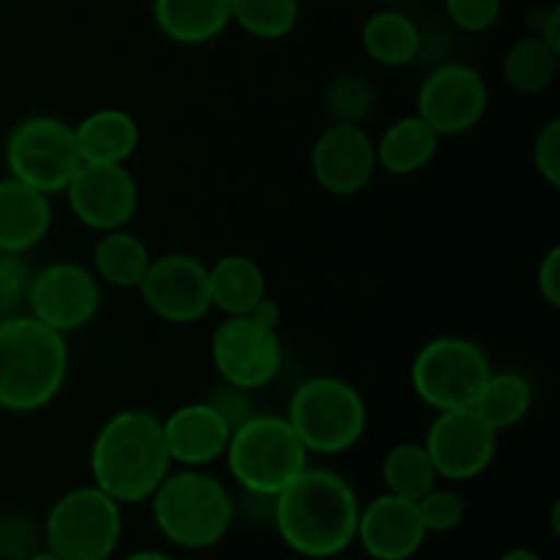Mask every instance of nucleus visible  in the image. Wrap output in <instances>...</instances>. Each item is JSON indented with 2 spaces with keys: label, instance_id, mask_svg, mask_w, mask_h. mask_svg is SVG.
Here are the masks:
<instances>
[{
  "label": "nucleus",
  "instance_id": "nucleus-1",
  "mask_svg": "<svg viewBox=\"0 0 560 560\" xmlns=\"http://www.w3.org/2000/svg\"><path fill=\"white\" fill-rule=\"evenodd\" d=\"M359 512V495L342 474L310 465L271 503L279 539L312 560L337 558L353 545Z\"/></svg>",
  "mask_w": 560,
  "mask_h": 560
},
{
  "label": "nucleus",
  "instance_id": "nucleus-2",
  "mask_svg": "<svg viewBox=\"0 0 560 560\" xmlns=\"http://www.w3.org/2000/svg\"><path fill=\"white\" fill-rule=\"evenodd\" d=\"M170 470L173 459L156 413L126 408L98 427L91 446V485L120 506L148 501Z\"/></svg>",
  "mask_w": 560,
  "mask_h": 560
},
{
  "label": "nucleus",
  "instance_id": "nucleus-3",
  "mask_svg": "<svg viewBox=\"0 0 560 560\" xmlns=\"http://www.w3.org/2000/svg\"><path fill=\"white\" fill-rule=\"evenodd\" d=\"M66 375L69 348L63 334L27 312L0 320V410H44L60 394Z\"/></svg>",
  "mask_w": 560,
  "mask_h": 560
},
{
  "label": "nucleus",
  "instance_id": "nucleus-4",
  "mask_svg": "<svg viewBox=\"0 0 560 560\" xmlns=\"http://www.w3.org/2000/svg\"><path fill=\"white\" fill-rule=\"evenodd\" d=\"M148 501L156 530L180 550H211L233 528V495L202 468L170 470Z\"/></svg>",
  "mask_w": 560,
  "mask_h": 560
},
{
  "label": "nucleus",
  "instance_id": "nucleus-5",
  "mask_svg": "<svg viewBox=\"0 0 560 560\" xmlns=\"http://www.w3.org/2000/svg\"><path fill=\"white\" fill-rule=\"evenodd\" d=\"M224 459L241 490L273 498L310 465V452L284 416L255 413L235 427Z\"/></svg>",
  "mask_w": 560,
  "mask_h": 560
},
{
  "label": "nucleus",
  "instance_id": "nucleus-6",
  "mask_svg": "<svg viewBox=\"0 0 560 560\" xmlns=\"http://www.w3.org/2000/svg\"><path fill=\"white\" fill-rule=\"evenodd\" d=\"M288 424L310 454H345L364 438L366 402L359 388L334 375L301 383L288 402Z\"/></svg>",
  "mask_w": 560,
  "mask_h": 560
},
{
  "label": "nucleus",
  "instance_id": "nucleus-7",
  "mask_svg": "<svg viewBox=\"0 0 560 560\" xmlns=\"http://www.w3.org/2000/svg\"><path fill=\"white\" fill-rule=\"evenodd\" d=\"M124 512L96 485L63 492L44 517L42 539L60 560H107L118 550Z\"/></svg>",
  "mask_w": 560,
  "mask_h": 560
},
{
  "label": "nucleus",
  "instance_id": "nucleus-8",
  "mask_svg": "<svg viewBox=\"0 0 560 560\" xmlns=\"http://www.w3.org/2000/svg\"><path fill=\"white\" fill-rule=\"evenodd\" d=\"M490 372V359L474 339L435 337L416 353L410 383L427 408L443 413L474 408Z\"/></svg>",
  "mask_w": 560,
  "mask_h": 560
},
{
  "label": "nucleus",
  "instance_id": "nucleus-9",
  "mask_svg": "<svg viewBox=\"0 0 560 560\" xmlns=\"http://www.w3.org/2000/svg\"><path fill=\"white\" fill-rule=\"evenodd\" d=\"M3 156L11 178L49 197L63 191L82 164L74 126L52 115L20 120L5 137Z\"/></svg>",
  "mask_w": 560,
  "mask_h": 560
},
{
  "label": "nucleus",
  "instance_id": "nucleus-10",
  "mask_svg": "<svg viewBox=\"0 0 560 560\" xmlns=\"http://www.w3.org/2000/svg\"><path fill=\"white\" fill-rule=\"evenodd\" d=\"M102 306V282L91 268L74 260H58L33 271L27 315L58 334L85 328Z\"/></svg>",
  "mask_w": 560,
  "mask_h": 560
},
{
  "label": "nucleus",
  "instance_id": "nucleus-11",
  "mask_svg": "<svg viewBox=\"0 0 560 560\" xmlns=\"http://www.w3.org/2000/svg\"><path fill=\"white\" fill-rule=\"evenodd\" d=\"M282 339L249 315L224 317L211 337V361L222 383L244 392L268 386L282 370Z\"/></svg>",
  "mask_w": 560,
  "mask_h": 560
},
{
  "label": "nucleus",
  "instance_id": "nucleus-12",
  "mask_svg": "<svg viewBox=\"0 0 560 560\" xmlns=\"http://www.w3.org/2000/svg\"><path fill=\"white\" fill-rule=\"evenodd\" d=\"M490 104V88L479 69L468 63H441L427 74L416 93V115L441 137H457L481 124Z\"/></svg>",
  "mask_w": 560,
  "mask_h": 560
},
{
  "label": "nucleus",
  "instance_id": "nucleus-13",
  "mask_svg": "<svg viewBox=\"0 0 560 560\" xmlns=\"http://www.w3.org/2000/svg\"><path fill=\"white\" fill-rule=\"evenodd\" d=\"M424 448L438 479L470 481L485 474L498 452V432L474 408L443 410L427 430Z\"/></svg>",
  "mask_w": 560,
  "mask_h": 560
},
{
  "label": "nucleus",
  "instance_id": "nucleus-14",
  "mask_svg": "<svg viewBox=\"0 0 560 560\" xmlns=\"http://www.w3.org/2000/svg\"><path fill=\"white\" fill-rule=\"evenodd\" d=\"M137 290L148 310L173 326H191L211 312L208 266L186 252L153 257Z\"/></svg>",
  "mask_w": 560,
  "mask_h": 560
},
{
  "label": "nucleus",
  "instance_id": "nucleus-15",
  "mask_svg": "<svg viewBox=\"0 0 560 560\" xmlns=\"http://www.w3.org/2000/svg\"><path fill=\"white\" fill-rule=\"evenodd\" d=\"M63 195L77 222L96 233L126 228L135 219L137 202H140L137 180L126 170V164L82 162L80 170L71 175Z\"/></svg>",
  "mask_w": 560,
  "mask_h": 560
},
{
  "label": "nucleus",
  "instance_id": "nucleus-16",
  "mask_svg": "<svg viewBox=\"0 0 560 560\" xmlns=\"http://www.w3.org/2000/svg\"><path fill=\"white\" fill-rule=\"evenodd\" d=\"M310 167L328 195L353 197L364 191L375 175V142L361 124H331L317 135Z\"/></svg>",
  "mask_w": 560,
  "mask_h": 560
},
{
  "label": "nucleus",
  "instance_id": "nucleus-17",
  "mask_svg": "<svg viewBox=\"0 0 560 560\" xmlns=\"http://www.w3.org/2000/svg\"><path fill=\"white\" fill-rule=\"evenodd\" d=\"M427 536L416 501L383 492L361 506L355 541L372 560H410Z\"/></svg>",
  "mask_w": 560,
  "mask_h": 560
},
{
  "label": "nucleus",
  "instance_id": "nucleus-18",
  "mask_svg": "<svg viewBox=\"0 0 560 560\" xmlns=\"http://www.w3.org/2000/svg\"><path fill=\"white\" fill-rule=\"evenodd\" d=\"M162 432L170 459L180 468H206L222 459L233 435L228 421L206 399L175 408L167 419H162Z\"/></svg>",
  "mask_w": 560,
  "mask_h": 560
},
{
  "label": "nucleus",
  "instance_id": "nucleus-19",
  "mask_svg": "<svg viewBox=\"0 0 560 560\" xmlns=\"http://www.w3.org/2000/svg\"><path fill=\"white\" fill-rule=\"evenodd\" d=\"M52 228L49 195L16 178H0V252L27 255Z\"/></svg>",
  "mask_w": 560,
  "mask_h": 560
},
{
  "label": "nucleus",
  "instance_id": "nucleus-20",
  "mask_svg": "<svg viewBox=\"0 0 560 560\" xmlns=\"http://www.w3.org/2000/svg\"><path fill=\"white\" fill-rule=\"evenodd\" d=\"M77 148L88 164H126L140 145V126L126 109L102 107L74 126Z\"/></svg>",
  "mask_w": 560,
  "mask_h": 560
},
{
  "label": "nucleus",
  "instance_id": "nucleus-21",
  "mask_svg": "<svg viewBox=\"0 0 560 560\" xmlns=\"http://www.w3.org/2000/svg\"><path fill=\"white\" fill-rule=\"evenodd\" d=\"M151 14L164 38L197 47L230 25V0H153Z\"/></svg>",
  "mask_w": 560,
  "mask_h": 560
},
{
  "label": "nucleus",
  "instance_id": "nucleus-22",
  "mask_svg": "<svg viewBox=\"0 0 560 560\" xmlns=\"http://www.w3.org/2000/svg\"><path fill=\"white\" fill-rule=\"evenodd\" d=\"M438 145L441 135L421 115H405L394 120L375 142L377 167L399 178L416 175L435 159Z\"/></svg>",
  "mask_w": 560,
  "mask_h": 560
},
{
  "label": "nucleus",
  "instance_id": "nucleus-23",
  "mask_svg": "<svg viewBox=\"0 0 560 560\" xmlns=\"http://www.w3.org/2000/svg\"><path fill=\"white\" fill-rule=\"evenodd\" d=\"M211 306L228 317L249 315L266 299V273L252 257L224 255L208 266Z\"/></svg>",
  "mask_w": 560,
  "mask_h": 560
},
{
  "label": "nucleus",
  "instance_id": "nucleus-24",
  "mask_svg": "<svg viewBox=\"0 0 560 560\" xmlns=\"http://www.w3.org/2000/svg\"><path fill=\"white\" fill-rule=\"evenodd\" d=\"M361 44L375 63L386 66V69H399L419 58L424 36L408 14L397 9H383L370 14V20L364 22Z\"/></svg>",
  "mask_w": 560,
  "mask_h": 560
},
{
  "label": "nucleus",
  "instance_id": "nucleus-25",
  "mask_svg": "<svg viewBox=\"0 0 560 560\" xmlns=\"http://www.w3.org/2000/svg\"><path fill=\"white\" fill-rule=\"evenodd\" d=\"M151 260L153 255L145 241L126 228L102 233V238L93 246V273L98 277V282H107L113 288H140Z\"/></svg>",
  "mask_w": 560,
  "mask_h": 560
},
{
  "label": "nucleus",
  "instance_id": "nucleus-26",
  "mask_svg": "<svg viewBox=\"0 0 560 560\" xmlns=\"http://www.w3.org/2000/svg\"><path fill=\"white\" fill-rule=\"evenodd\" d=\"M530 408H534V386L523 372L514 370H492L474 405L476 413L495 432L517 427L530 413Z\"/></svg>",
  "mask_w": 560,
  "mask_h": 560
},
{
  "label": "nucleus",
  "instance_id": "nucleus-27",
  "mask_svg": "<svg viewBox=\"0 0 560 560\" xmlns=\"http://www.w3.org/2000/svg\"><path fill=\"white\" fill-rule=\"evenodd\" d=\"M558 52H552L539 36L517 38L503 55V77L509 88L525 96H536L552 88L558 77Z\"/></svg>",
  "mask_w": 560,
  "mask_h": 560
},
{
  "label": "nucleus",
  "instance_id": "nucleus-28",
  "mask_svg": "<svg viewBox=\"0 0 560 560\" xmlns=\"http://www.w3.org/2000/svg\"><path fill=\"white\" fill-rule=\"evenodd\" d=\"M383 485L386 492L408 501H419L438 485V470L424 443H397L383 457Z\"/></svg>",
  "mask_w": 560,
  "mask_h": 560
},
{
  "label": "nucleus",
  "instance_id": "nucleus-29",
  "mask_svg": "<svg viewBox=\"0 0 560 560\" xmlns=\"http://www.w3.org/2000/svg\"><path fill=\"white\" fill-rule=\"evenodd\" d=\"M299 0H230V22L262 42H279L299 25Z\"/></svg>",
  "mask_w": 560,
  "mask_h": 560
},
{
  "label": "nucleus",
  "instance_id": "nucleus-30",
  "mask_svg": "<svg viewBox=\"0 0 560 560\" xmlns=\"http://www.w3.org/2000/svg\"><path fill=\"white\" fill-rule=\"evenodd\" d=\"M375 107V88L366 77L339 74L326 88V109L331 115V124H361L370 118Z\"/></svg>",
  "mask_w": 560,
  "mask_h": 560
},
{
  "label": "nucleus",
  "instance_id": "nucleus-31",
  "mask_svg": "<svg viewBox=\"0 0 560 560\" xmlns=\"http://www.w3.org/2000/svg\"><path fill=\"white\" fill-rule=\"evenodd\" d=\"M33 268L25 255L0 252V320L3 317L22 315L27 310V293H31Z\"/></svg>",
  "mask_w": 560,
  "mask_h": 560
},
{
  "label": "nucleus",
  "instance_id": "nucleus-32",
  "mask_svg": "<svg viewBox=\"0 0 560 560\" xmlns=\"http://www.w3.org/2000/svg\"><path fill=\"white\" fill-rule=\"evenodd\" d=\"M419 517L424 523L427 534H452L465 520V501L457 490L446 487H432L424 498L416 501Z\"/></svg>",
  "mask_w": 560,
  "mask_h": 560
},
{
  "label": "nucleus",
  "instance_id": "nucleus-33",
  "mask_svg": "<svg viewBox=\"0 0 560 560\" xmlns=\"http://www.w3.org/2000/svg\"><path fill=\"white\" fill-rule=\"evenodd\" d=\"M454 27L465 33H485L501 20L503 0H443Z\"/></svg>",
  "mask_w": 560,
  "mask_h": 560
},
{
  "label": "nucleus",
  "instance_id": "nucleus-34",
  "mask_svg": "<svg viewBox=\"0 0 560 560\" xmlns=\"http://www.w3.org/2000/svg\"><path fill=\"white\" fill-rule=\"evenodd\" d=\"M38 547V528L25 514H5L0 517V558L3 560H25Z\"/></svg>",
  "mask_w": 560,
  "mask_h": 560
},
{
  "label": "nucleus",
  "instance_id": "nucleus-35",
  "mask_svg": "<svg viewBox=\"0 0 560 560\" xmlns=\"http://www.w3.org/2000/svg\"><path fill=\"white\" fill-rule=\"evenodd\" d=\"M534 167L550 186H560V118L547 120L534 140Z\"/></svg>",
  "mask_w": 560,
  "mask_h": 560
},
{
  "label": "nucleus",
  "instance_id": "nucleus-36",
  "mask_svg": "<svg viewBox=\"0 0 560 560\" xmlns=\"http://www.w3.org/2000/svg\"><path fill=\"white\" fill-rule=\"evenodd\" d=\"M206 402H211V408L228 421L230 430H235V427H241L246 419H252V416L257 413V410L252 408L249 392H244V388L238 386H230V383H222L219 388H213L211 397H208Z\"/></svg>",
  "mask_w": 560,
  "mask_h": 560
},
{
  "label": "nucleus",
  "instance_id": "nucleus-37",
  "mask_svg": "<svg viewBox=\"0 0 560 560\" xmlns=\"http://www.w3.org/2000/svg\"><path fill=\"white\" fill-rule=\"evenodd\" d=\"M536 288L539 295L558 310L560 306V246H550L545 257L539 262V271H536Z\"/></svg>",
  "mask_w": 560,
  "mask_h": 560
},
{
  "label": "nucleus",
  "instance_id": "nucleus-38",
  "mask_svg": "<svg viewBox=\"0 0 560 560\" xmlns=\"http://www.w3.org/2000/svg\"><path fill=\"white\" fill-rule=\"evenodd\" d=\"M536 36H539L541 42L552 49V52L560 55V9L558 5H550V9H547V14H545V20H541Z\"/></svg>",
  "mask_w": 560,
  "mask_h": 560
},
{
  "label": "nucleus",
  "instance_id": "nucleus-39",
  "mask_svg": "<svg viewBox=\"0 0 560 560\" xmlns=\"http://www.w3.org/2000/svg\"><path fill=\"white\" fill-rule=\"evenodd\" d=\"M249 317H252V320L260 323V326L273 328V331H277L279 323H282V310H279L277 301H271V299H268V295H266V299H262L260 304H257L255 310L249 312Z\"/></svg>",
  "mask_w": 560,
  "mask_h": 560
},
{
  "label": "nucleus",
  "instance_id": "nucleus-40",
  "mask_svg": "<svg viewBox=\"0 0 560 560\" xmlns=\"http://www.w3.org/2000/svg\"><path fill=\"white\" fill-rule=\"evenodd\" d=\"M498 560H545V558H541L539 552L528 550V547H512V550L503 552Z\"/></svg>",
  "mask_w": 560,
  "mask_h": 560
},
{
  "label": "nucleus",
  "instance_id": "nucleus-41",
  "mask_svg": "<svg viewBox=\"0 0 560 560\" xmlns=\"http://www.w3.org/2000/svg\"><path fill=\"white\" fill-rule=\"evenodd\" d=\"M124 560H175V558L159 550H137V552H129Z\"/></svg>",
  "mask_w": 560,
  "mask_h": 560
},
{
  "label": "nucleus",
  "instance_id": "nucleus-42",
  "mask_svg": "<svg viewBox=\"0 0 560 560\" xmlns=\"http://www.w3.org/2000/svg\"><path fill=\"white\" fill-rule=\"evenodd\" d=\"M25 560H60V558L55 556V552H49L47 547H44V550H36V552H33V556H27Z\"/></svg>",
  "mask_w": 560,
  "mask_h": 560
}]
</instances>
